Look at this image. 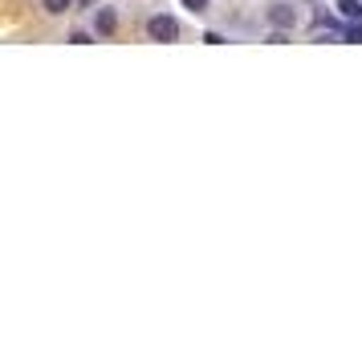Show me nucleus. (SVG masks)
I'll use <instances>...</instances> for the list:
<instances>
[{"mask_svg": "<svg viewBox=\"0 0 362 350\" xmlns=\"http://www.w3.org/2000/svg\"><path fill=\"white\" fill-rule=\"evenodd\" d=\"M94 37H98V33H86V29H74V33H69V41H74V45H90Z\"/></svg>", "mask_w": 362, "mask_h": 350, "instance_id": "nucleus-7", "label": "nucleus"}, {"mask_svg": "<svg viewBox=\"0 0 362 350\" xmlns=\"http://www.w3.org/2000/svg\"><path fill=\"white\" fill-rule=\"evenodd\" d=\"M94 33H98V37H115L118 33V13H115V8H106V4L94 8Z\"/></svg>", "mask_w": 362, "mask_h": 350, "instance_id": "nucleus-3", "label": "nucleus"}, {"mask_svg": "<svg viewBox=\"0 0 362 350\" xmlns=\"http://www.w3.org/2000/svg\"><path fill=\"white\" fill-rule=\"evenodd\" d=\"M147 37L151 41H180V21L155 13V17L147 21Z\"/></svg>", "mask_w": 362, "mask_h": 350, "instance_id": "nucleus-2", "label": "nucleus"}, {"mask_svg": "<svg viewBox=\"0 0 362 350\" xmlns=\"http://www.w3.org/2000/svg\"><path fill=\"white\" fill-rule=\"evenodd\" d=\"M183 8H192V13H196V17H204V13H208V8H212V0H183Z\"/></svg>", "mask_w": 362, "mask_h": 350, "instance_id": "nucleus-6", "label": "nucleus"}, {"mask_svg": "<svg viewBox=\"0 0 362 350\" xmlns=\"http://www.w3.org/2000/svg\"><path fill=\"white\" fill-rule=\"evenodd\" d=\"M69 4H74V0H41V8H45L49 17H62V13H69Z\"/></svg>", "mask_w": 362, "mask_h": 350, "instance_id": "nucleus-5", "label": "nucleus"}, {"mask_svg": "<svg viewBox=\"0 0 362 350\" xmlns=\"http://www.w3.org/2000/svg\"><path fill=\"white\" fill-rule=\"evenodd\" d=\"M261 21L269 29H281V33H293L297 25H301V4L297 0H269L264 4Z\"/></svg>", "mask_w": 362, "mask_h": 350, "instance_id": "nucleus-1", "label": "nucleus"}, {"mask_svg": "<svg viewBox=\"0 0 362 350\" xmlns=\"http://www.w3.org/2000/svg\"><path fill=\"white\" fill-rule=\"evenodd\" d=\"M334 8H338V17H342L346 25H354V21H362V0H338Z\"/></svg>", "mask_w": 362, "mask_h": 350, "instance_id": "nucleus-4", "label": "nucleus"}]
</instances>
